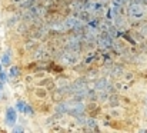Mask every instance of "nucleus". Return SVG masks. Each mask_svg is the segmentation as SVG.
I'll list each match as a JSON object with an SVG mask.
<instances>
[{
  "instance_id": "3",
  "label": "nucleus",
  "mask_w": 147,
  "mask_h": 133,
  "mask_svg": "<svg viewBox=\"0 0 147 133\" xmlns=\"http://www.w3.org/2000/svg\"><path fill=\"white\" fill-rule=\"evenodd\" d=\"M17 109H20L23 113H26V115H30V116L34 113V112H33V109H32V107H30L27 103H23V102H19V103H17Z\"/></svg>"
},
{
  "instance_id": "9",
  "label": "nucleus",
  "mask_w": 147,
  "mask_h": 133,
  "mask_svg": "<svg viewBox=\"0 0 147 133\" xmlns=\"http://www.w3.org/2000/svg\"><path fill=\"white\" fill-rule=\"evenodd\" d=\"M0 72H1V66H0Z\"/></svg>"
},
{
  "instance_id": "4",
  "label": "nucleus",
  "mask_w": 147,
  "mask_h": 133,
  "mask_svg": "<svg viewBox=\"0 0 147 133\" xmlns=\"http://www.w3.org/2000/svg\"><path fill=\"white\" fill-rule=\"evenodd\" d=\"M19 72H20L19 67H17V66H13V67L10 69V77H17V76H19Z\"/></svg>"
},
{
  "instance_id": "7",
  "label": "nucleus",
  "mask_w": 147,
  "mask_h": 133,
  "mask_svg": "<svg viewBox=\"0 0 147 133\" xmlns=\"http://www.w3.org/2000/svg\"><path fill=\"white\" fill-rule=\"evenodd\" d=\"M103 86H106V80H100L97 85H96V89H98V90H100V88H103Z\"/></svg>"
},
{
  "instance_id": "6",
  "label": "nucleus",
  "mask_w": 147,
  "mask_h": 133,
  "mask_svg": "<svg viewBox=\"0 0 147 133\" xmlns=\"http://www.w3.org/2000/svg\"><path fill=\"white\" fill-rule=\"evenodd\" d=\"M36 94L40 96V97H45L46 96V90H36Z\"/></svg>"
},
{
  "instance_id": "8",
  "label": "nucleus",
  "mask_w": 147,
  "mask_h": 133,
  "mask_svg": "<svg viewBox=\"0 0 147 133\" xmlns=\"http://www.w3.org/2000/svg\"><path fill=\"white\" fill-rule=\"evenodd\" d=\"M3 83H4V82H1V80H0V90L3 89Z\"/></svg>"
},
{
  "instance_id": "5",
  "label": "nucleus",
  "mask_w": 147,
  "mask_h": 133,
  "mask_svg": "<svg viewBox=\"0 0 147 133\" xmlns=\"http://www.w3.org/2000/svg\"><path fill=\"white\" fill-rule=\"evenodd\" d=\"M9 62H10V57H9V53H4V54H3V57H1V64H4V66H7V64H9Z\"/></svg>"
},
{
  "instance_id": "2",
  "label": "nucleus",
  "mask_w": 147,
  "mask_h": 133,
  "mask_svg": "<svg viewBox=\"0 0 147 133\" xmlns=\"http://www.w3.org/2000/svg\"><path fill=\"white\" fill-rule=\"evenodd\" d=\"M16 122H17V112H16V109L9 107L6 110V123L9 126H14Z\"/></svg>"
},
{
  "instance_id": "1",
  "label": "nucleus",
  "mask_w": 147,
  "mask_h": 133,
  "mask_svg": "<svg viewBox=\"0 0 147 133\" xmlns=\"http://www.w3.org/2000/svg\"><path fill=\"white\" fill-rule=\"evenodd\" d=\"M129 16L133 19H142L144 16V7L140 3H133L129 6Z\"/></svg>"
}]
</instances>
